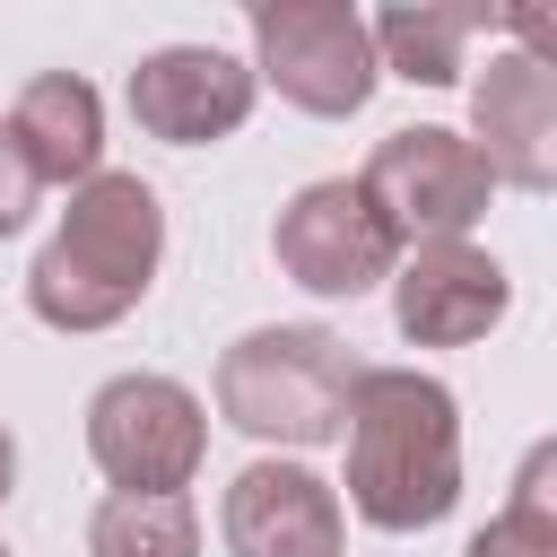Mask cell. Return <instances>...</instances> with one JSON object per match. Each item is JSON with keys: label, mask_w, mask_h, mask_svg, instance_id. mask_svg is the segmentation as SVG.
Returning a JSON list of instances; mask_svg holds the SVG:
<instances>
[{"label": "cell", "mask_w": 557, "mask_h": 557, "mask_svg": "<svg viewBox=\"0 0 557 557\" xmlns=\"http://www.w3.org/2000/svg\"><path fill=\"white\" fill-rule=\"evenodd\" d=\"M270 252H278V270H287L305 296H366V287H383V278L400 270V235H392V218L366 200L357 174L305 183V191L278 209Z\"/></svg>", "instance_id": "7"}, {"label": "cell", "mask_w": 557, "mask_h": 557, "mask_svg": "<svg viewBox=\"0 0 557 557\" xmlns=\"http://www.w3.org/2000/svg\"><path fill=\"white\" fill-rule=\"evenodd\" d=\"M244 9H252V17H261V9H278V0H244Z\"/></svg>", "instance_id": "21"}, {"label": "cell", "mask_w": 557, "mask_h": 557, "mask_svg": "<svg viewBox=\"0 0 557 557\" xmlns=\"http://www.w3.org/2000/svg\"><path fill=\"white\" fill-rule=\"evenodd\" d=\"M513 513H531L540 531H557V435H540L513 461Z\"/></svg>", "instance_id": "16"}, {"label": "cell", "mask_w": 557, "mask_h": 557, "mask_svg": "<svg viewBox=\"0 0 557 557\" xmlns=\"http://www.w3.org/2000/svg\"><path fill=\"white\" fill-rule=\"evenodd\" d=\"M513 313V278L496 252H479L470 235H435L409 244L392 270V322L409 348H470Z\"/></svg>", "instance_id": "9"}, {"label": "cell", "mask_w": 557, "mask_h": 557, "mask_svg": "<svg viewBox=\"0 0 557 557\" xmlns=\"http://www.w3.org/2000/svg\"><path fill=\"white\" fill-rule=\"evenodd\" d=\"M348 513L374 531H435L461 505V400L418 366H366L348 392Z\"/></svg>", "instance_id": "1"}, {"label": "cell", "mask_w": 557, "mask_h": 557, "mask_svg": "<svg viewBox=\"0 0 557 557\" xmlns=\"http://www.w3.org/2000/svg\"><path fill=\"white\" fill-rule=\"evenodd\" d=\"M366 200L392 218L400 252L409 244H435V235H470L487 218V157L470 148V131H444V122H409V131H383L374 157H366Z\"/></svg>", "instance_id": "6"}, {"label": "cell", "mask_w": 557, "mask_h": 557, "mask_svg": "<svg viewBox=\"0 0 557 557\" xmlns=\"http://www.w3.org/2000/svg\"><path fill=\"white\" fill-rule=\"evenodd\" d=\"M252 96H261L252 61H235L218 44H157L131 70V122L148 139H165V148H218V139H235L252 122Z\"/></svg>", "instance_id": "8"}, {"label": "cell", "mask_w": 557, "mask_h": 557, "mask_svg": "<svg viewBox=\"0 0 557 557\" xmlns=\"http://www.w3.org/2000/svg\"><path fill=\"white\" fill-rule=\"evenodd\" d=\"M165 261V209L139 174H87L52 226V244L26 270V313L44 331H113L122 313H139V296L157 287Z\"/></svg>", "instance_id": "2"}, {"label": "cell", "mask_w": 557, "mask_h": 557, "mask_svg": "<svg viewBox=\"0 0 557 557\" xmlns=\"http://www.w3.org/2000/svg\"><path fill=\"white\" fill-rule=\"evenodd\" d=\"M218 540H226V557H339L348 548V505L322 470L261 453L226 479Z\"/></svg>", "instance_id": "10"}, {"label": "cell", "mask_w": 557, "mask_h": 557, "mask_svg": "<svg viewBox=\"0 0 557 557\" xmlns=\"http://www.w3.org/2000/svg\"><path fill=\"white\" fill-rule=\"evenodd\" d=\"M426 9H444L461 35H496L505 26V0H426Z\"/></svg>", "instance_id": "19"}, {"label": "cell", "mask_w": 557, "mask_h": 557, "mask_svg": "<svg viewBox=\"0 0 557 557\" xmlns=\"http://www.w3.org/2000/svg\"><path fill=\"white\" fill-rule=\"evenodd\" d=\"M505 35H513V52L557 70V0H505Z\"/></svg>", "instance_id": "18"}, {"label": "cell", "mask_w": 557, "mask_h": 557, "mask_svg": "<svg viewBox=\"0 0 557 557\" xmlns=\"http://www.w3.org/2000/svg\"><path fill=\"white\" fill-rule=\"evenodd\" d=\"M461 557H557V531H540L531 513H513V505H505L487 531H470V548H461Z\"/></svg>", "instance_id": "17"}, {"label": "cell", "mask_w": 557, "mask_h": 557, "mask_svg": "<svg viewBox=\"0 0 557 557\" xmlns=\"http://www.w3.org/2000/svg\"><path fill=\"white\" fill-rule=\"evenodd\" d=\"M87 461L113 487H139V496L191 487L200 461H209L200 392L174 383V374H113V383H96V400H87Z\"/></svg>", "instance_id": "5"}, {"label": "cell", "mask_w": 557, "mask_h": 557, "mask_svg": "<svg viewBox=\"0 0 557 557\" xmlns=\"http://www.w3.org/2000/svg\"><path fill=\"white\" fill-rule=\"evenodd\" d=\"M35 200H44V174H35V157H26V139L0 122V244L35 218Z\"/></svg>", "instance_id": "15"}, {"label": "cell", "mask_w": 557, "mask_h": 557, "mask_svg": "<svg viewBox=\"0 0 557 557\" xmlns=\"http://www.w3.org/2000/svg\"><path fill=\"white\" fill-rule=\"evenodd\" d=\"M87 557H200V513L183 487H165V496L113 487L87 522Z\"/></svg>", "instance_id": "14"}, {"label": "cell", "mask_w": 557, "mask_h": 557, "mask_svg": "<svg viewBox=\"0 0 557 557\" xmlns=\"http://www.w3.org/2000/svg\"><path fill=\"white\" fill-rule=\"evenodd\" d=\"M9 131L26 139V157H35L44 183H70V191H78L87 174H104V96H96L78 70L26 78L17 104H9Z\"/></svg>", "instance_id": "12"}, {"label": "cell", "mask_w": 557, "mask_h": 557, "mask_svg": "<svg viewBox=\"0 0 557 557\" xmlns=\"http://www.w3.org/2000/svg\"><path fill=\"white\" fill-rule=\"evenodd\" d=\"M357 374L366 366L348 357L339 331H322V322H261V331H244L218 357V418L235 435H252V444L313 453V444H339Z\"/></svg>", "instance_id": "3"}, {"label": "cell", "mask_w": 557, "mask_h": 557, "mask_svg": "<svg viewBox=\"0 0 557 557\" xmlns=\"http://www.w3.org/2000/svg\"><path fill=\"white\" fill-rule=\"evenodd\" d=\"M470 148L513 191H557V70L531 52H487L470 70Z\"/></svg>", "instance_id": "11"}, {"label": "cell", "mask_w": 557, "mask_h": 557, "mask_svg": "<svg viewBox=\"0 0 557 557\" xmlns=\"http://www.w3.org/2000/svg\"><path fill=\"white\" fill-rule=\"evenodd\" d=\"M252 78L313 122H348L383 87L374 26L357 17V0H278L252 17Z\"/></svg>", "instance_id": "4"}, {"label": "cell", "mask_w": 557, "mask_h": 557, "mask_svg": "<svg viewBox=\"0 0 557 557\" xmlns=\"http://www.w3.org/2000/svg\"><path fill=\"white\" fill-rule=\"evenodd\" d=\"M374 26V61H383V78H409V87H461L470 78V35L444 17V9H426V0H392L383 17H366Z\"/></svg>", "instance_id": "13"}, {"label": "cell", "mask_w": 557, "mask_h": 557, "mask_svg": "<svg viewBox=\"0 0 557 557\" xmlns=\"http://www.w3.org/2000/svg\"><path fill=\"white\" fill-rule=\"evenodd\" d=\"M0 557H9V548H0Z\"/></svg>", "instance_id": "22"}, {"label": "cell", "mask_w": 557, "mask_h": 557, "mask_svg": "<svg viewBox=\"0 0 557 557\" xmlns=\"http://www.w3.org/2000/svg\"><path fill=\"white\" fill-rule=\"evenodd\" d=\"M9 487H17V435L0 426V505H9Z\"/></svg>", "instance_id": "20"}]
</instances>
